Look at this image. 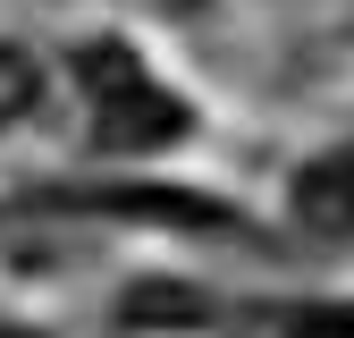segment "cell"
<instances>
[{"instance_id":"1","label":"cell","mask_w":354,"mask_h":338,"mask_svg":"<svg viewBox=\"0 0 354 338\" xmlns=\"http://www.w3.org/2000/svg\"><path fill=\"white\" fill-rule=\"evenodd\" d=\"M76 84L93 102V144L102 152H160V144L186 136V102L127 42H84L76 51Z\"/></svg>"},{"instance_id":"2","label":"cell","mask_w":354,"mask_h":338,"mask_svg":"<svg viewBox=\"0 0 354 338\" xmlns=\"http://www.w3.org/2000/svg\"><path fill=\"white\" fill-rule=\"evenodd\" d=\"M295 211L313 220L321 237H354V152H329L295 178Z\"/></svg>"},{"instance_id":"3","label":"cell","mask_w":354,"mask_h":338,"mask_svg":"<svg viewBox=\"0 0 354 338\" xmlns=\"http://www.w3.org/2000/svg\"><path fill=\"white\" fill-rule=\"evenodd\" d=\"M203 313H211L203 296H194V287H169V279H160V287H136V296H127V321H136V330H144V321H160V330H194Z\"/></svg>"},{"instance_id":"4","label":"cell","mask_w":354,"mask_h":338,"mask_svg":"<svg viewBox=\"0 0 354 338\" xmlns=\"http://www.w3.org/2000/svg\"><path fill=\"white\" fill-rule=\"evenodd\" d=\"M34 102H42V68H34L26 51H9V42H0V127H17Z\"/></svg>"},{"instance_id":"5","label":"cell","mask_w":354,"mask_h":338,"mask_svg":"<svg viewBox=\"0 0 354 338\" xmlns=\"http://www.w3.org/2000/svg\"><path fill=\"white\" fill-rule=\"evenodd\" d=\"M279 338H354V305H313V313H295Z\"/></svg>"},{"instance_id":"6","label":"cell","mask_w":354,"mask_h":338,"mask_svg":"<svg viewBox=\"0 0 354 338\" xmlns=\"http://www.w3.org/2000/svg\"><path fill=\"white\" fill-rule=\"evenodd\" d=\"M0 338H34V330H0Z\"/></svg>"}]
</instances>
